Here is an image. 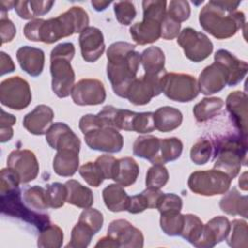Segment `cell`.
<instances>
[{
  "label": "cell",
  "mask_w": 248,
  "mask_h": 248,
  "mask_svg": "<svg viewBox=\"0 0 248 248\" xmlns=\"http://www.w3.org/2000/svg\"><path fill=\"white\" fill-rule=\"evenodd\" d=\"M238 184L240 189H242L243 191H247L248 187H247V171L242 172V174L240 175L239 179H238Z\"/></svg>",
  "instance_id": "e7e4bbea"
},
{
  "label": "cell",
  "mask_w": 248,
  "mask_h": 248,
  "mask_svg": "<svg viewBox=\"0 0 248 248\" xmlns=\"http://www.w3.org/2000/svg\"><path fill=\"white\" fill-rule=\"evenodd\" d=\"M226 108L238 134L247 138V95L236 90L231 92L226 99Z\"/></svg>",
  "instance_id": "ffe728a7"
},
{
  "label": "cell",
  "mask_w": 248,
  "mask_h": 248,
  "mask_svg": "<svg viewBox=\"0 0 248 248\" xmlns=\"http://www.w3.org/2000/svg\"><path fill=\"white\" fill-rule=\"evenodd\" d=\"M160 140L161 139L152 135L138 137L133 144V154L148 160L153 165L158 164Z\"/></svg>",
  "instance_id": "f546056e"
},
{
  "label": "cell",
  "mask_w": 248,
  "mask_h": 248,
  "mask_svg": "<svg viewBox=\"0 0 248 248\" xmlns=\"http://www.w3.org/2000/svg\"><path fill=\"white\" fill-rule=\"evenodd\" d=\"M160 213L169 211H181L182 200L173 193H163L156 207Z\"/></svg>",
  "instance_id": "f5cc1de1"
},
{
  "label": "cell",
  "mask_w": 248,
  "mask_h": 248,
  "mask_svg": "<svg viewBox=\"0 0 248 248\" xmlns=\"http://www.w3.org/2000/svg\"><path fill=\"white\" fill-rule=\"evenodd\" d=\"M161 20L143 17L142 21L136 22L130 27V35L138 45L152 44L161 37Z\"/></svg>",
  "instance_id": "cb8c5ba5"
},
{
  "label": "cell",
  "mask_w": 248,
  "mask_h": 248,
  "mask_svg": "<svg viewBox=\"0 0 248 248\" xmlns=\"http://www.w3.org/2000/svg\"><path fill=\"white\" fill-rule=\"evenodd\" d=\"M79 151L74 149L58 150L53 159V170L56 174L63 177L73 176L79 165Z\"/></svg>",
  "instance_id": "484cf974"
},
{
  "label": "cell",
  "mask_w": 248,
  "mask_h": 248,
  "mask_svg": "<svg viewBox=\"0 0 248 248\" xmlns=\"http://www.w3.org/2000/svg\"><path fill=\"white\" fill-rule=\"evenodd\" d=\"M160 214V227L162 231L170 236L180 235L184 221L183 214L180 211H169Z\"/></svg>",
  "instance_id": "60d3db41"
},
{
  "label": "cell",
  "mask_w": 248,
  "mask_h": 248,
  "mask_svg": "<svg viewBox=\"0 0 248 248\" xmlns=\"http://www.w3.org/2000/svg\"><path fill=\"white\" fill-rule=\"evenodd\" d=\"M231 183L230 176L216 169L194 171L188 179V187L193 193L206 197L225 194Z\"/></svg>",
  "instance_id": "52a82bcc"
},
{
  "label": "cell",
  "mask_w": 248,
  "mask_h": 248,
  "mask_svg": "<svg viewBox=\"0 0 248 248\" xmlns=\"http://www.w3.org/2000/svg\"><path fill=\"white\" fill-rule=\"evenodd\" d=\"M21 195L24 203L34 211L44 212L49 207L46 190L41 186L28 187Z\"/></svg>",
  "instance_id": "d590c367"
},
{
  "label": "cell",
  "mask_w": 248,
  "mask_h": 248,
  "mask_svg": "<svg viewBox=\"0 0 248 248\" xmlns=\"http://www.w3.org/2000/svg\"><path fill=\"white\" fill-rule=\"evenodd\" d=\"M231 229V222L225 216H215L210 219L205 225L200 240L195 247L210 248L216 244L226 240Z\"/></svg>",
  "instance_id": "d6986e66"
},
{
  "label": "cell",
  "mask_w": 248,
  "mask_h": 248,
  "mask_svg": "<svg viewBox=\"0 0 248 248\" xmlns=\"http://www.w3.org/2000/svg\"><path fill=\"white\" fill-rule=\"evenodd\" d=\"M16 59L20 68L31 77L42 74L45 66V52L41 48L23 46L16 51Z\"/></svg>",
  "instance_id": "603a6c76"
},
{
  "label": "cell",
  "mask_w": 248,
  "mask_h": 248,
  "mask_svg": "<svg viewBox=\"0 0 248 248\" xmlns=\"http://www.w3.org/2000/svg\"><path fill=\"white\" fill-rule=\"evenodd\" d=\"M183 216L184 221L180 236L195 246L197 242L200 240L202 233V221L197 215L191 213L183 214Z\"/></svg>",
  "instance_id": "f35d334b"
},
{
  "label": "cell",
  "mask_w": 248,
  "mask_h": 248,
  "mask_svg": "<svg viewBox=\"0 0 248 248\" xmlns=\"http://www.w3.org/2000/svg\"><path fill=\"white\" fill-rule=\"evenodd\" d=\"M54 1H16L15 10L19 17L23 19H31L47 14Z\"/></svg>",
  "instance_id": "836d02e7"
},
{
  "label": "cell",
  "mask_w": 248,
  "mask_h": 248,
  "mask_svg": "<svg viewBox=\"0 0 248 248\" xmlns=\"http://www.w3.org/2000/svg\"><path fill=\"white\" fill-rule=\"evenodd\" d=\"M155 130L153 112H137L133 123V132L147 134Z\"/></svg>",
  "instance_id": "816d5d0a"
},
{
  "label": "cell",
  "mask_w": 248,
  "mask_h": 248,
  "mask_svg": "<svg viewBox=\"0 0 248 248\" xmlns=\"http://www.w3.org/2000/svg\"><path fill=\"white\" fill-rule=\"evenodd\" d=\"M247 196H242L236 188L231 189L228 193L226 192L223 198L220 200L219 206L223 212L232 216H241L247 218L248 206Z\"/></svg>",
  "instance_id": "f1b7e54d"
},
{
  "label": "cell",
  "mask_w": 248,
  "mask_h": 248,
  "mask_svg": "<svg viewBox=\"0 0 248 248\" xmlns=\"http://www.w3.org/2000/svg\"><path fill=\"white\" fill-rule=\"evenodd\" d=\"M32 94L29 83L19 76L4 79L0 83V102L15 110H21L31 103Z\"/></svg>",
  "instance_id": "9c48e42d"
},
{
  "label": "cell",
  "mask_w": 248,
  "mask_h": 248,
  "mask_svg": "<svg viewBox=\"0 0 248 248\" xmlns=\"http://www.w3.org/2000/svg\"><path fill=\"white\" fill-rule=\"evenodd\" d=\"M81 56L86 62H96L105 51V41L102 31L94 26H88L79 33Z\"/></svg>",
  "instance_id": "ac0fdd59"
},
{
  "label": "cell",
  "mask_w": 248,
  "mask_h": 248,
  "mask_svg": "<svg viewBox=\"0 0 248 248\" xmlns=\"http://www.w3.org/2000/svg\"><path fill=\"white\" fill-rule=\"evenodd\" d=\"M16 70V66L10 55L4 51L0 52V75L4 76L5 74L12 73Z\"/></svg>",
  "instance_id": "680465c9"
},
{
  "label": "cell",
  "mask_w": 248,
  "mask_h": 248,
  "mask_svg": "<svg viewBox=\"0 0 248 248\" xmlns=\"http://www.w3.org/2000/svg\"><path fill=\"white\" fill-rule=\"evenodd\" d=\"M95 247H112V248H117L118 245L116 243V241L114 239H112L110 236L107 235V236H104L102 238H100L98 240V242L96 243Z\"/></svg>",
  "instance_id": "94428289"
},
{
  "label": "cell",
  "mask_w": 248,
  "mask_h": 248,
  "mask_svg": "<svg viewBox=\"0 0 248 248\" xmlns=\"http://www.w3.org/2000/svg\"><path fill=\"white\" fill-rule=\"evenodd\" d=\"M20 184L18 175L15 170L9 167L1 170V178H0V193L17 188Z\"/></svg>",
  "instance_id": "db71d44e"
},
{
  "label": "cell",
  "mask_w": 248,
  "mask_h": 248,
  "mask_svg": "<svg viewBox=\"0 0 248 248\" xmlns=\"http://www.w3.org/2000/svg\"><path fill=\"white\" fill-rule=\"evenodd\" d=\"M46 140L48 145L55 150L74 149L79 151L80 140L73 130L63 122L51 124L46 133Z\"/></svg>",
  "instance_id": "e0dca14e"
},
{
  "label": "cell",
  "mask_w": 248,
  "mask_h": 248,
  "mask_svg": "<svg viewBox=\"0 0 248 248\" xmlns=\"http://www.w3.org/2000/svg\"><path fill=\"white\" fill-rule=\"evenodd\" d=\"M153 120L155 129L167 133L178 128L183 120L181 111L172 107H161L153 112Z\"/></svg>",
  "instance_id": "4316f807"
},
{
  "label": "cell",
  "mask_w": 248,
  "mask_h": 248,
  "mask_svg": "<svg viewBox=\"0 0 248 248\" xmlns=\"http://www.w3.org/2000/svg\"><path fill=\"white\" fill-rule=\"evenodd\" d=\"M0 203L2 214L20 219L33 225L39 231H42L50 224L47 214L34 211L24 203L19 187L0 193Z\"/></svg>",
  "instance_id": "8992f818"
},
{
  "label": "cell",
  "mask_w": 248,
  "mask_h": 248,
  "mask_svg": "<svg viewBox=\"0 0 248 248\" xmlns=\"http://www.w3.org/2000/svg\"><path fill=\"white\" fill-rule=\"evenodd\" d=\"M177 44L184 50L185 56L196 63L206 59L213 50L210 39L204 33L191 27H186L179 33Z\"/></svg>",
  "instance_id": "30bf717a"
},
{
  "label": "cell",
  "mask_w": 248,
  "mask_h": 248,
  "mask_svg": "<svg viewBox=\"0 0 248 248\" xmlns=\"http://www.w3.org/2000/svg\"><path fill=\"white\" fill-rule=\"evenodd\" d=\"M240 3V1H209L200 12L201 26L216 39L232 37L245 26L244 13L237 11Z\"/></svg>",
  "instance_id": "7a4b0ae2"
},
{
  "label": "cell",
  "mask_w": 248,
  "mask_h": 248,
  "mask_svg": "<svg viewBox=\"0 0 248 248\" xmlns=\"http://www.w3.org/2000/svg\"><path fill=\"white\" fill-rule=\"evenodd\" d=\"M76 49L73 43H61L50 52L51 88L58 98H66L75 85V72L71 61Z\"/></svg>",
  "instance_id": "5b68a950"
},
{
  "label": "cell",
  "mask_w": 248,
  "mask_h": 248,
  "mask_svg": "<svg viewBox=\"0 0 248 248\" xmlns=\"http://www.w3.org/2000/svg\"><path fill=\"white\" fill-rule=\"evenodd\" d=\"M214 61L220 63L228 75V86H234L241 82L246 76L248 65L226 49H219L214 54Z\"/></svg>",
  "instance_id": "44dd1931"
},
{
  "label": "cell",
  "mask_w": 248,
  "mask_h": 248,
  "mask_svg": "<svg viewBox=\"0 0 248 248\" xmlns=\"http://www.w3.org/2000/svg\"><path fill=\"white\" fill-rule=\"evenodd\" d=\"M67 188L66 202L76 205L79 208H89L94 202L91 189L83 186L75 179H70L65 183Z\"/></svg>",
  "instance_id": "4dcf8cb0"
},
{
  "label": "cell",
  "mask_w": 248,
  "mask_h": 248,
  "mask_svg": "<svg viewBox=\"0 0 248 248\" xmlns=\"http://www.w3.org/2000/svg\"><path fill=\"white\" fill-rule=\"evenodd\" d=\"M107 58V75L113 92L121 98H126L131 82L137 78L140 54L135 49V45L119 41L108 46Z\"/></svg>",
  "instance_id": "3957f363"
},
{
  "label": "cell",
  "mask_w": 248,
  "mask_h": 248,
  "mask_svg": "<svg viewBox=\"0 0 248 248\" xmlns=\"http://www.w3.org/2000/svg\"><path fill=\"white\" fill-rule=\"evenodd\" d=\"M228 85V75L225 68L218 62L206 66L200 74L198 86L203 95L218 93Z\"/></svg>",
  "instance_id": "2e32d148"
},
{
  "label": "cell",
  "mask_w": 248,
  "mask_h": 248,
  "mask_svg": "<svg viewBox=\"0 0 248 248\" xmlns=\"http://www.w3.org/2000/svg\"><path fill=\"white\" fill-rule=\"evenodd\" d=\"M190 5L185 0H172L169 4L167 15L177 22L181 23L190 16Z\"/></svg>",
  "instance_id": "c3c4849f"
},
{
  "label": "cell",
  "mask_w": 248,
  "mask_h": 248,
  "mask_svg": "<svg viewBox=\"0 0 248 248\" xmlns=\"http://www.w3.org/2000/svg\"><path fill=\"white\" fill-rule=\"evenodd\" d=\"M49 207L59 208L64 205L67 200V188L65 184L53 182L46 187Z\"/></svg>",
  "instance_id": "bcb514c9"
},
{
  "label": "cell",
  "mask_w": 248,
  "mask_h": 248,
  "mask_svg": "<svg viewBox=\"0 0 248 248\" xmlns=\"http://www.w3.org/2000/svg\"><path fill=\"white\" fill-rule=\"evenodd\" d=\"M108 235L116 241L118 247L141 248L143 246L144 238L141 231L125 219L110 222L108 228Z\"/></svg>",
  "instance_id": "9a60e30c"
},
{
  "label": "cell",
  "mask_w": 248,
  "mask_h": 248,
  "mask_svg": "<svg viewBox=\"0 0 248 248\" xmlns=\"http://www.w3.org/2000/svg\"><path fill=\"white\" fill-rule=\"evenodd\" d=\"M16 1H1L0 7H1V14L6 15L8 11H10L12 8H15Z\"/></svg>",
  "instance_id": "be15d7a7"
},
{
  "label": "cell",
  "mask_w": 248,
  "mask_h": 248,
  "mask_svg": "<svg viewBox=\"0 0 248 248\" xmlns=\"http://www.w3.org/2000/svg\"><path fill=\"white\" fill-rule=\"evenodd\" d=\"M78 172L85 182L92 187H99L106 179L103 170L96 161L83 164L79 167Z\"/></svg>",
  "instance_id": "7bdbcfd3"
},
{
  "label": "cell",
  "mask_w": 248,
  "mask_h": 248,
  "mask_svg": "<svg viewBox=\"0 0 248 248\" xmlns=\"http://www.w3.org/2000/svg\"><path fill=\"white\" fill-rule=\"evenodd\" d=\"M83 136L85 143L92 150L117 153L123 147V137L113 127H96L84 133Z\"/></svg>",
  "instance_id": "8fae6325"
},
{
  "label": "cell",
  "mask_w": 248,
  "mask_h": 248,
  "mask_svg": "<svg viewBox=\"0 0 248 248\" xmlns=\"http://www.w3.org/2000/svg\"><path fill=\"white\" fill-rule=\"evenodd\" d=\"M225 102L219 97L203 98L193 108V113L198 122H205L218 115Z\"/></svg>",
  "instance_id": "e575fe53"
},
{
  "label": "cell",
  "mask_w": 248,
  "mask_h": 248,
  "mask_svg": "<svg viewBox=\"0 0 248 248\" xmlns=\"http://www.w3.org/2000/svg\"><path fill=\"white\" fill-rule=\"evenodd\" d=\"M78 221H81L86 225H88L96 234L97 232H100V230L103 227L104 217L99 210L89 207V208H85L80 213Z\"/></svg>",
  "instance_id": "f907efd6"
},
{
  "label": "cell",
  "mask_w": 248,
  "mask_h": 248,
  "mask_svg": "<svg viewBox=\"0 0 248 248\" xmlns=\"http://www.w3.org/2000/svg\"><path fill=\"white\" fill-rule=\"evenodd\" d=\"M140 63L144 74L151 76H163L167 73L165 69V54L159 46H149L140 54Z\"/></svg>",
  "instance_id": "1f68e13d"
},
{
  "label": "cell",
  "mask_w": 248,
  "mask_h": 248,
  "mask_svg": "<svg viewBox=\"0 0 248 248\" xmlns=\"http://www.w3.org/2000/svg\"><path fill=\"white\" fill-rule=\"evenodd\" d=\"M213 154V145L206 139H200L190 150V158L196 165H204Z\"/></svg>",
  "instance_id": "f6af8a7d"
},
{
  "label": "cell",
  "mask_w": 248,
  "mask_h": 248,
  "mask_svg": "<svg viewBox=\"0 0 248 248\" xmlns=\"http://www.w3.org/2000/svg\"><path fill=\"white\" fill-rule=\"evenodd\" d=\"M71 97L76 105L96 106L105 102L107 94L102 81L96 78H82L72 88Z\"/></svg>",
  "instance_id": "4fadbf2b"
},
{
  "label": "cell",
  "mask_w": 248,
  "mask_h": 248,
  "mask_svg": "<svg viewBox=\"0 0 248 248\" xmlns=\"http://www.w3.org/2000/svg\"><path fill=\"white\" fill-rule=\"evenodd\" d=\"M183 150V143L178 138H167L160 140V150L158 164H166L168 162L178 159Z\"/></svg>",
  "instance_id": "8d00e7d4"
},
{
  "label": "cell",
  "mask_w": 248,
  "mask_h": 248,
  "mask_svg": "<svg viewBox=\"0 0 248 248\" xmlns=\"http://www.w3.org/2000/svg\"><path fill=\"white\" fill-rule=\"evenodd\" d=\"M180 27L181 23L170 17L166 13L161 23V37L165 40H172L178 36Z\"/></svg>",
  "instance_id": "11a10c76"
},
{
  "label": "cell",
  "mask_w": 248,
  "mask_h": 248,
  "mask_svg": "<svg viewBox=\"0 0 248 248\" xmlns=\"http://www.w3.org/2000/svg\"><path fill=\"white\" fill-rule=\"evenodd\" d=\"M164 76L144 74L140 78H136L127 90L126 98L135 106L148 104L153 97L162 93V79Z\"/></svg>",
  "instance_id": "7c38bea8"
},
{
  "label": "cell",
  "mask_w": 248,
  "mask_h": 248,
  "mask_svg": "<svg viewBox=\"0 0 248 248\" xmlns=\"http://www.w3.org/2000/svg\"><path fill=\"white\" fill-rule=\"evenodd\" d=\"M63 231L54 224L47 225L40 231L37 245L41 248H59L63 243Z\"/></svg>",
  "instance_id": "ab89813d"
},
{
  "label": "cell",
  "mask_w": 248,
  "mask_h": 248,
  "mask_svg": "<svg viewBox=\"0 0 248 248\" xmlns=\"http://www.w3.org/2000/svg\"><path fill=\"white\" fill-rule=\"evenodd\" d=\"M229 246L232 248L248 247V226L246 221L234 219L231 222L230 232L226 238Z\"/></svg>",
  "instance_id": "74e56055"
},
{
  "label": "cell",
  "mask_w": 248,
  "mask_h": 248,
  "mask_svg": "<svg viewBox=\"0 0 248 248\" xmlns=\"http://www.w3.org/2000/svg\"><path fill=\"white\" fill-rule=\"evenodd\" d=\"M214 169L227 173L232 180L246 165L247 138L239 134L227 135L214 141Z\"/></svg>",
  "instance_id": "277c9868"
},
{
  "label": "cell",
  "mask_w": 248,
  "mask_h": 248,
  "mask_svg": "<svg viewBox=\"0 0 248 248\" xmlns=\"http://www.w3.org/2000/svg\"><path fill=\"white\" fill-rule=\"evenodd\" d=\"M0 33L2 45L12 42L16 34V28L13 21L8 16H6V15L2 14L0 18Z\"/></svg>",
  "instance_id": "9f6ffc18"
},
{
  "label": "cell",
  "mask_w": 248,
  "mask_h": 248,
  "mask_svg": "<svg viewBox=\"0 0 248 248\" xmlns=\"http://www.w3.org/2000/svg\"><path fill=\"white\" fill-rule=\"evenodd\" d=\"M16 122V118L11 114L6 112L4 109H1V120L0 127H13Z\"/></svg>",
  "instance_id": "91938a15"
},
{
  "label": "cell",
  "mask_w": 248,
  "mask_h": 248,
  "mask_svg": "<svg viewBox=\"0 0 248 248\" xmlns=\"http://www.w3.org/2000/svg\"><path fill=\"white\" fill-rule=\"evenodd\" d=\"M113 11L117 21L122 25H129L137 16L135 5L131 1H120L113 4Z\"/></svg>",
  "instance_id": "7dc6e473"
},
{
  "label": "cell",
  "mask_w": 248,
  "mask_h": 248,
  "mask_svg": "<svg viewBox=\"0 0 248 248\" xmlns=\"http://www.w3.org/2000/svg\"><path fill=\"white\" fill-rule=\"evenodd\" d=\"M140 168L138 163L132 157L116 159L112 179L122 187H128L134 184L139 176Z\"/></svg>",
  "instance_id": "d4e9b609"
},
{
  "label": "cell",
  "mask_w": 248,
  "mask_h": 248,
  "mask_svg": "<svg viewBox=\"0 0 248 248\" xmlns=\"http://www.w3.org/2000/svg\"><path fill=\"white\" fill-rule=\"evenodd\" d=\"M163 195L160 189L146 188L141 193L131 197L127 211L132 214H138L147 208H156Z\"/></svg>",
  "instance_id": "d6a6232c"
},
{
  "label": "cell",
  "mask_w": 248,
  "mask_h": 248,
  "mask_svg": "<svg viewBox=\"0 0 248 248\" xmlns=\"http://www.w3.org/2000/svg\"><path fill=\"white\" fill-rule=\"evenodd\" d=\"M7 167L16 171L20 184L34 180L39 173V163L35 154L28 149H16L7 159Z\"/></svg>",
  "instance_id": "5bb4252c"
},
{
  "label": "cell",
  "mask_w": 248,
  "mask_h": 248,
  "mask_svg": "<svg viewBox=\"0 0 248 248\" xmlns=\"http://www.w3.org/2000/svg\"><path fill=\"white\" fill-rule=\"evenodd\" d=\"M162 92L172 101L186 103L194 100L200 90L198 81L193 76L167 72L162 79Z\"/></svg>",
  "instance_id": "ba28073f"
},
{
  "label": "cell",
  "mask_w": 248,
  "mask_h": 248,
  "mask_svg": "<svg viewBox=\"0 0 248 248\" xmlns=\"http://www.w3.org/2000/svg\"><path fill=\"white\" fill-rule=\"evenodd\" d=\"M54 117L52 108L46 105H39L28 112L22 121L23 127L31 134L41 136L46 133Z\"/></svg>",
  "instance_id": "7402d4cb"
},
{
  "label": "cell",
  "mask_w": 248,
  "mask_h": 248,
  "mask_svg": "<svg viewBox=\"0 0 248 248\" xmlns=\"http://www.w3.org/2000/svg\"><path fill=\"white\" fill-rule=\"evenodd\" d=\"M169 180V171L163 164H154L146 172V188L161 189Z\"/></svg>",
  "instance_id": "ee69618b"
},
{
  "label": "cell",
  "mask_w": 248,
  "mask_h": 248,
  "mask_svg": "<svg viewBox=\"0 0 248 248\" xmlns=\"http://www.w3.org/2000/svg\"><path fill=\"white\" fill-rule=\"evenodd\" d=\"M167 2L157 0H144L142 1L143 17H150L158 20H163L167 13Z\"/></svg>",
  "instance_id": "681fc988"
},
{
  "label": "cell",
  "mask_w": 248,
  "mask_h": 248,
  "mask_svg": "<svg viewBox=\"0 0 248 248\" xmlns=\"http://www.w3.org/2000/svg\"><path fill=\"white\" fill-rule=\"evenodd\" d=\"M102 196L107 208L111 212H121L128 209L131 197L121 185L117 183L108 185L104 188Z\"/></svg>",
  "instance_id": "83f0119b"
},
{
  "label": "cell",
  "mask_w": 248,
  "mask_h": 248,
  "mask_svg": "<svg viewBox=\"0 0 248 248\" xmlns=\"http://www.w3.org/2000/svg\"><path fill=\"white\" fill-rule=\"evenodd\" d=\"M89 16L79 6H74L56 17L35 18L23 28L24 36L33 42L53 44L58 40L80 33L88 27Z\"/></svg>",
  "instance_id": "6da1fadb"
},
{
  "label": "cell",
  "mask_w": 248,
  "mask_h": 248,
  "mask_svg": "<svg viewBox=\"0 0 248 248\" xmlns=\"http://www.w3.org/2000/svg\"><path fill=\"white\" fill-rule=\"evenodd\" d=\"M95 234L93 230L85 223L78 221L72 230L71 240L66 245L67 248H85L89 245L92 236Z\"/></svg>",
  "instance_id": "b9f144b4"
},
{
  "label": "cell",
  "mask_w": 248,
  "mask_h": 248,
  "mask_svg": "<svg viewBox=\"0 0 248 248\" xmlns=\"http://www.w3.org/2000/svg\"><path fill=\"white\" fill-rule=\"evenodd\" d=\"M95 161L99 164V166L103 170L105 178L112 179V174H113V170H114L116 159L111 155L105 154V155L99 156Z\"/></svg>",
  "instance_id": "6f0895ef"
},
{
  "label": "cell",
  "mask_w": 248,
  "mask_h": 248,
  "mask_svg": "<svg viewBox=\"0 0 248 248\" xmlns=\"http://www.w3.org/2000/svg\"><path fill=\"white\" fill-rule=\"evenodd\" d=\"M110 1H99V0H93L91 1L92 7L97 11V12H102L107 9V7L110 4Z\"/></svg>",
  "instance_id": "6125c7cd"
}]
</instances>
